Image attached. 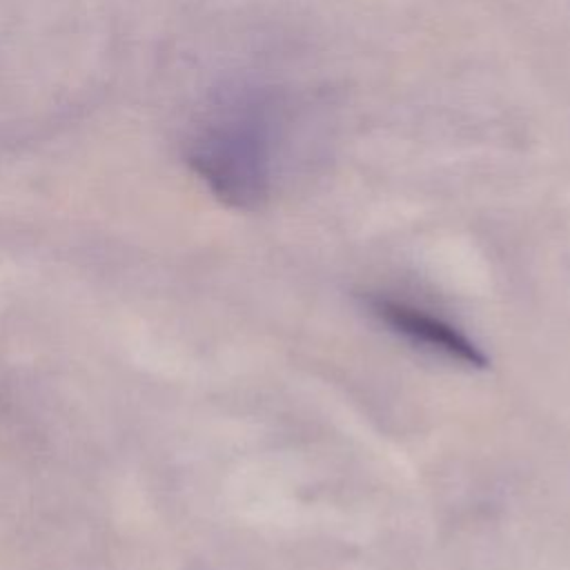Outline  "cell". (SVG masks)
I'll list each match as a JSON object with an SVG mask.
<instances>
[{"mask_svg": "<svg viewBox=\"0 0 570 570\" xmlns=\"http://www.w3.org/2000/svg\"><path fill=\"white\" fill-rule=\"evenodd\" d=\"M287 114L272 89H247L212 107L185 145L189 167L234 209L263 207L274 187Z\"/></svg>", "mask_w": 570, "mask_h": 570, "instance_id": "6da1fadb", "label": "cell"}, {"mask_svg": "<svg viewBox=\"0 0 570 570\" xmlns=\"http://www.w3.org/2000/svg\"><path fill=\"white\" fill-rule=\"evenodd\" d=\"M365 305L383 325H387L392 332L405 336L414 345H421L423 350L443 354V356H448L456 363L470 365V367L488 365L485 352L474 341H470L461 330H456L448 321H443L421 307H414L405 301H396V298L383 296V294H367Z\"/></svg>", "mask_w": 570, "mask_h": 570, "instance_id": "7a4b0ae2", "label": "cell"}]
</instances>
